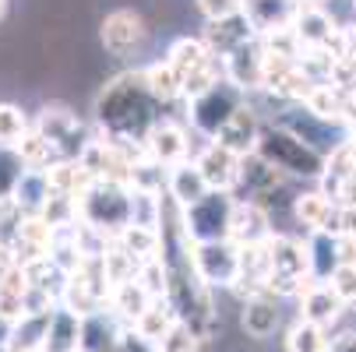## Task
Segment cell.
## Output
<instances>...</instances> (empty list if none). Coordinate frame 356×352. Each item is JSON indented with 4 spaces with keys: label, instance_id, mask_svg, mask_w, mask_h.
Wrapping results in <instances>:
<instances>
[{
    "label": "cell",
    "instance_id": "cell-1",
    "mask_svg": "<svg viewBox=\"0 0 356 352\" xmlns=\"http://www.w3.org/2000/svg\"><path fill=\"white\" fill-rule=\"evenodd\" d=\"M163 103L152 95L145 71H124L117 78H110L95 95L92 106V124L103 134H120V137H138L145 141V134L156 127V120H163Z\"/></svg>",
    "mask_w": 356,
    "mask_h": 352
},
{
    "label": "cell",
    "instance_id": "cell-2",
    "mask_svg": "<svg viewBox=\"0 0 356 352\" xmlns=\"http://www.w3.org/2000/svg\"><path fill=\"white\" fill-rule=\"evenodd\" d=\"M258 156L275 166L286 180H321L325 173V156L318 148H311L300 134H293L289 127H282L279 120H268L265 131H261V141H258Z\"/></svg>",
    "mask_w": 356,
    "mask_h": 352
},
{
    "label": "cell",
    "instance_id": "cell-3",
    "mask_svg": "<svg viewBox=\"0 0 356 352\" xmlns=\"http://www.w3.org/2000/svg\"><path fill=\"white\" fill-rule=\"evenodd\" d=\"M78 219L113 240L134 219V187L117 180H95L78 197Z\"/></svg>",
    "mask_w": 356,
    "mask_h": 352
},
{
    "label": "cell",
    "instance_id": "cell-4",
    "mask_svg": "<svg viewBox=\"0 0 356 352\" xmlns=\"http://www.w3.org/2000/svg\"><path fill=\"white\" fill-rule=\"evenodd\" d=\"M166 60L177 71L180 85H184V103L201 92L216 88L219 81H226V64L222 57H216L209 42L201 35H180L173 39V46L166 49Z\"/></svg>",
    "mask_w": 356,
    "mask_h": 352
},
{
    "label": "cell",
    "instance_id": "cell-5",
    "mask_svg": "<svg viewBox=\"0 0 356 352\" xmlns=\"http://www.w3.org/2000/svg\"><path fill=\"white\" fill-rule=\"evenodd\" d=\"M32 127L57 148L60 159H81V152L88 148V141H92L95 131H99V127H88L74 110H67V106H60V103H46V106L35 113Z\"/></svg>",
    "mask_w": 356,
    "mask_h": 352
},
{
    "label": "cell",
    "instance_id": "cell-6",
    "mask_svg": "<svg viewBox=\"0 0 356 352\" xmlns=\"http://www.w3.org/2000/svg\"><path fill=\"white\" fill-rule=\"evenodd\" d=\"M243 103H247V95H243L236 85L219 81L216 88L187 99V127H191L194 134H201V137L216 141V134L226 127V120H229Z\"/></svg>",
    "mask_w": 356,
    "mask_h": 352
},
{
    "label": "cell",
    "instance_id": "cell-7",
    "mask_svg": "<svg viewBox=\"0 0 356 352\" xmlns=\"http://www.w3.org/2000/svg\"><path fill=\"white\" fill-rule=\"evenodd\" d=\"M236 194L229 190H209L201 201L184 208V229L191 243H212V240H229V219H233Z\"/></svg>",
    "mask_w": 356,
    "mask_h": 352
},
{
    "label": "cell",
    "instance_id": "cell-8",
    "mask_svg": "<svg viewBox=\"0 0 356 352\" xmlns=\"http://www.w3.org/2000/svg\"><path fill=\"white\" fill-rule=\"evenodd\" d=\"M194 268L209 289H233L240 275V246L233 240H212V243H194L191 250Z\"/></svg>",
    "mask_w": 356,
    "mask_h": 352
},
{
    "label": "cell",
    "instance_id": "cell-9",
    "mask_svg": "<svg viewBox=\"0 0 356 352\" xmlns=\"http://www.w3.org/2000/svg\"><path fill=\"white\" fill-rule=\"evenodd\" d=\"M191 137H194L191 127L177 124L173 117H163V120H156V127L145 134V152H148V159H156L159 166L173 169V166L194 159Z\"/></svg>",
    "mask_w": 356,
    "mask_h": 352
},
{
    "label": "cell",
    "instance_id": "cell-10",
    "mask_svg": "<svg viewBox=\"0 0 356 352\" xmlns=\"http://www.w3.org/2000/svg\"><path fill=\"white\" fill-rule=\"evenodd\" d=\"M99 39H103L106 53H113V57H127V53H134V49L145 46V39H148V25H145V18H141L138 11H131V8H117V11H110V15L103 18V25H99Z\"/></svg>",
    "mask_w": 356,
    "mask_h": 352
},
{
    "label": "cell",
    "instance_id": "cell-11",
    "mask_svg": "<svg viewBox=\"0 0 356 352\" xmlns=\"http://www.w3.org/2000/svg\"><path fill=\"white\" fill-rule=\"evenodd\" d=\"M286 187V176L268 166L258 152L254 156H243L240 162V183H236V201H258V205H268V197H275L279 190Z\"/></svg>",
    "mask_w": 356,
    "mask_h": 352
},
{
    "label": "cell",
    "instance_id": "cell-12",
    "mask_svg": "<svg viewBox=\"0 0 356 352\" xmlns=\"http://www.w3.org/2000/svg\"><path fill=\"white\" fill-rule=\"evenodd\" d=\"M226 81L236 85L243 95H254L265 88V46H261V35L250 39L247 46H240L236 53H229L226 60Z\"/></svg>",
    "mask_w": 356,
    "mask_h": 352
},
{
    "label": "cell",
    "instance_id": "cell-13",
    "mask_svg": "<svg viewBox=\"0 0 356 352\" xmlns=\"http://www.w3.org/2000/svg\"><path fill=\"white\" fill-rule=\"evenodd\" d=\"M201 39L209 42V49H212L216 57L226 60L229 53H236L240 46H247L250 39H258V32H254V25H250V18H247L243 11H236V15L205 22V28H201Z\"/></svg>",
    "mask_w": 356,
    "mask_h": 352
},
{
    "label": "cell",
    "instance_id": "cell-14",
    "mask_svg": "<svg viewBox=\"0 0 356 352\" xmlns=\"http://www.w3.org/2000/svg\"><path fill=\"white\" fill-rule=\"evenodd\" d=\"M261 131H265V120L258 117V110H254L250 103H243L229 120H226V127L216 134V141L222 144V148H229L233 156H254L258 152V141H261Z\"/></svg>",
    "mask_w": 356,
    "mask_h": 352
},
{
    "label": "cell",
    "instance_id": "cell-15",
    "mask_svg": "<svg viewBox=\"0 0 356 352\" xmlns=\"http://www.w3.org/2000/svg\"><path fill=\"white\" fill-rule=\"evenodd\" d=\"M296 317H303V321H314V324H321V328H332V324H339L342 321V314H346V303H342V296L332 289V282H307V289L300 292V299H296Z\"/></svg>",
    "mask_w": 356,
    "mask_h": 352
},
{
    "label": "cell",
    "instance_id": "cell-16",
    "mask_svg": "<svg viewBox=\"0 0 356 352\" xmlns=\"http://www.w3.org/2000/svg\"><path fill=\"white\" fill-rule=\"evenodd\" d=\"M194 162H197V169H201V176L209 180V187L212 190H236V183H240V156H233L229 148H222L219 141H205L201 144V152L194 156Z\"/></svg>",
    "mask_w": 356,
    "mask_h": 352
},
{
    "label": "cell",
    "instance_id": "cell-17",
    "mask_svg": "<svg viewBox=\"0 0 356 352\" xmlns=\"http://www.w3.org/2000/svg\"><path fill=\"white\" fill-rule=\"evenodd\" d=\"M275 233L272 226V212L258 201H236L233 205V219H229V240L236 246H258Z\"/></svg>",
    "mask_w": 356,
    "mask_h": 352
},
{
    "label": "cell",
    "instance_id": "cell-18",
    "mask_svg": "<svg viewBox=\"0 0 356 352\" xmlns=\"http://www.w3.org/2000/svg\"><path fill=\"white\" fill-rule=\"evenodd\" d=\"M240 328L247 338L254 342H268L279 328H282V310H279V299L268 292H258L240 303Z\"/></svg>",
    "mask_w": 356,
    "mask_h": 352
},
{
    "label": "cell",
    "instance_id": "cell-19",
    "mask_svg": "<svg viewBox=\"0 0 356 352\" xmlns=\"http://www.w3.org/2000/svg\"><path fill=\"white\" fill-rule=\"evenodd\" d=\"M289 212H293V219L307 229V233H321V229L332 233L339 205H335V201H332L321 187H314V190H300V194L293 197Z\"/></svg>",
    "mask_w": 356,
    "mask_h": 352
},
{
    "label": "cell",
    "instance_id": "cell-20",
    "mask_svg": "<svg viewBox=\"0 0 356 352\" xmlns=\"http://www.w3.org/2000/svg\"><path fill=\"white\" fill-rule=\"evenodd\" d=\"M296 8H300V0H243V15L250 18L258 35L289 28L296 18Z\"/></svg>",
    "mask_w": 356,
    "mask_h": 352
},
{
    "label": "cell",
    "instance_id": "cell-21",
    "mask_svg": "<svg viewBox=\"0 0 356 352\" xmlns=\"http://www.w3.org/2000/svg\"><path fill=\"white\" fill-rule=\"evenodd\" d=\"M81 335H85V317L60 303L49 314V331H46L42 352H81Z\"/></svg>",
    "mask_w": 356,
    "mask_h": 352
},
{
    "label": "cell",
    "instance_id": "cell-22",
    "mask_svg": "<svg viewBox=\"0 0 356 352\" xmlns=\"http://www.w3.org/2000/svg\"><path fill=\"white\" fill-rule=\"evenodd\" d=\"M293 28L303 42V49H311V46H328L335 39V22L332 15L321 8V4H300L296 8V18H293Z\"/></svg>",
    "mask_w": 356,
    "mask_h": 352
},
{
    "label": "cell",
    "instance_id": "cell-23",
    "mask_svg": "<svg viewBox=\"0 0 356 352\" xmlns=\"http://www.w3.org/2000/svg\"><path fill=\"white\" fill-rule=\"evenodd\" d=\"M212 187H209V180L201 176V169H197V162L194 159H187V162H180V166H173L170 173H166V194L177 201V205H194V201H201Z\"/></svg>",
    "mask_w": 356,
    "mask_h": 352
},
{
    "label": "cell",
    "instance_id": "cell-24",
    "mask_svg": "<svg viewBox=\"0 0 356 352\" xmlns=\"http://www.w3.org/2000/svg\"><path fill=\"white\" fill-rule=\"evenodd\" d=\"M127 324L106 307V310H99V314H88L85 317V335H81V352H110L120 338Z\"/></svg>",
    "mask_w": 356,
    "mask_h": 352
},
{
    "label": "cell",
    "instance_id": "cell-25",
    "mask_svg": "<svg viewBox=\"0 0 356 352\" xmlns=\"http://www.w3.org/2000/svg\"><path fill=\"white\" fill-rule=\"evenodd\" d=\"M156 303V296H152L138 278H131V282H120V285H113V292H110V310L124 321V324H138V317Z\"/></svg>",
    "mask_w": 356,
    "mask_h": 352
},
{
    "label": "cell",
    "instance_id": "cell-26",
    "mask_svg": "<svg viewBox=\"0 0 356 352\" xmlns=\"http://www.w3.org/2000/svg\"><path fill=\"white\" fill-rule=\"evenodd\" d=\"M113 240L127 250V254H131L138 265L163 258V229H148V226H134V222H131V226L120 229Z\"/></svg>",
    "mask_w": 356,
    "mask_h": 352
},
{
    "label": "cell",
    "instance_id": "cell-27",
    "mask_svg": "<svg viewBox=\"0 0 356 352\" xmlns=\"http://www.w3.org/2000/svg\"><path fill=\"white\" fill-rule=\"evenodd\" d=\"M49 314H25L22 321H15L11 338H8V352H42L46 349V331H49Z\"/></svg>",
    "mask_w": 356,
    "mask_h": 352
},
{
    "label": "cell",
    "instance_id": "cell-28",
    "mask_svg": "<svg viewBox=\"0 0 356 352\" xmlns=\"http://www.w3.org/2000/svg\"><path fill=\"white\" fill-rule=\"evenodd\" d=\"M307 250H311V278H314V282H332V275L339 271L335 233H328V229L307 233Z\"/></svg>",
    "mask_w": 356,
    "mask_h": 352
},
{
    "label": "cell",
    "instance_id": "cell-29",
    "mask_svg": "<svg viewBox=\"0 0 356 352\" xmlns=\"http://www.w3.org/2000/svg\"><path fill=\"white\" fill-rule=\"evenodd\" d=\"M18 205L32 215V212H42L46 201L54 197V187H49V173L46 169H25L15 183V194H11Z\"/></svg>",
    "mask_w": 356,
    "mask_h": 352
},
{
    "label": "cell",
    "instance_id": "cell-30",
    "mask_svg": "<svg viewBox=\"0 0 356 352\" xmlns=\"http://www.w3.org/2000/svg\"><path fill=\"white\" fill-rule=\"evenodd\" d=\"M141 71H145V81H148L152 95H156L163 106L184 103V85H180V78H177V71L170 67V60H166V57H163V60H156V64H145Z\"/></svg>",
    "mask_w": 356,
    "mask_h": 352
},
{
    "label": "cell",
    "instance_id": "cell-31",
    "mask_svg": "<svg viewBox=\"0 0 356 352\" xmlns=\"http://www.w3.org/2000/svg\"><path fill=\"white\" fill-rule=\"evenodd\" d=\"M328 345H332L328 328H321L314 321L296 317L286 331V352H328Z\"/></svg>",
    "mask_w": 356,
    "mask_h": 352
},
{
    "label": "cell",
    "instance_id": "cell-32",
    "mask_svg": "<svg viewBox=\"0 0 356 352\" xmlns=\"http://www.w3.org/2000/svg\"><path fill=\"white\" fill-rule=\"evenodd\" d=\"M18 156H22V162H25V169H49V166H57V162H64L60 159V152L54 144H49L35 127L22 137V144H18Z\"/></svg>",
    "mask_w": 356,
    "mask_h": 352
},
{
    "label": "cell",
    "instance_id": "cell-33",
    "mask_svg": "<svg viewBox=\"0 0 356 352\" xmlns=\"http://www.w3.org/2000/svg\"><path fill=\"white\" fill-rule=\"evenodd\" d=\"M177 324V310H173V303H170V299H156V303H152L141 317H138V331L152 342V345H159L163 342V335L170 331Z\"/></svg>",
    "mask_w": 356,
    "mask_h": 352
},
{
    "label": "cell",
    "instance_id": "cell-34",
    "mask_svg": "<svg viewBox=\"0 0 356 352\" xmlns=\"http://www.w3.org/2000/svg\"><path fill=\"white\" fill-rule=\"evenodd\" d=\"M29 131H32V120H29V113L22 106L0 103V144H4V148H18Z\"/></svg>",
    "mask_w": 356,
    "mask_h": 352
},
{
    "label": "cell",
    "instance_id": "cell-35",
    "mask_svg": "<svg viewBox=\"0 0 356 352\" xmlns=\"http://www.w3.org/2000/svg\"><path fill=\"white\" fill-rule=\"evenodd\" d=\"M201 345H205V342L197 338V331H194L187 321L177 317V324L163 335V342H159L156 349H159V352H201Z\"/></svg>",
    "mask_w": 356,
    "mask_h": 352
},
{
    "label": "cell",
    "instance_id": "cell-36",
    "mask_svg": "<svg viewBox=\"0 0 356 352\" xmlns=\"http://www.w3.org/2000/svg\"><path fill=\"white\" fill-rule=\"evenodd\" d=\"M25 208L18 205L15 197H0V243H15L18 233H22V222H25Z\"/></svg>",
    "mask_w": 356,
    "mask_h": 352
},
{
    "label": "cell",
    "instance_id": "cell-37",
    "mask_svg": "<svg viewBox=\"0 0 356 352\" xmlns=\"http://www.w3.org/2000/svg\"><path fill=\"white\" fill-rule=\"evenodd\" d=\"M25 173V162L18 156V148H4L0 144V197H11L18 176Z\"/></svg>",
    "mask_w": 356,
    "mask_h": 352
},
{
    "label": "cell",
    "instance_id": "cell-38",
    "mask_svg": "<svg viewBox=\"0 0 356 352\" xmlns=\"http://www.w3.org/2000/svg\"><path fill=\"white\" fill-rule=\"evenodd\" d=\"M332 289L342 296L346 307H356V265H339V271L332 275Z\"/></svg>",
    "mask_w": 356,
    "mask_h": 352
},
{
    "label": "cell",
    "instance_id": "cell-39",
    "mask_svg": "<svg viewBox=\"0 0 356 352\" xmlns=\"http://www.w3.org/2000/svg\"><path fill=\"white\" fill-rule=\"evenodd\" d=\"M110 352H156V345H152L134 324H127L124 331H120V338H117V345L110 349Z\"/></svg>",
    "mask_w": 356,
    "mask_h": 352
},
{
    "label": "cell",
    "instance_id": "cell-40",
    "mask_svg": "<svg viewBox=\"0 0 356 352\" xmlns=\"http://www.w3.org/2000/svg\"><path fill=\"white\" fill-rule=\"evenodd\" d=\"M194 4H197V11H201V18H205V22L243 11V0H194Z\"/></svg>",
    "mask_w": 356,
    "mask_h": 352
},
{
    "label": "cell",
    "instance_id": "cell-41",
    "mask_svg": "<svg viewBox=\"0 0 356 352\" xmlns=\"http://www.w3.org/2000/svg\"><path fill=\"white\" fill-rule=\"evenodd\" d=\"M332 233H346V236H356V205H339Z\"/></svg>",
    "mask_w": 356,
    "mask_h": 352
},
{
    "label": "cell",
    "instance_id": "cell-42",
    "mask_svg": "<svg viewBox=\"0 0 356 352\" xmlns=\"http://www.w3.org/2000/svg\"><path fill=\"white\" fill-rule=\"evenodd\" d=\"M335 246H339V265H356V236L335 233Z\"/></svg>",
    "mask_w": 356,
    "mask_h": 352
},
{
    "label": "cell",
    "instance_id": "cell-43",
    "mask_svg": "<svg viewBox=\"0 0 356 352\" xmlns=\"http://www.w3.org/2000/svg\"><path fill=\"white\" fill-rule=\"evenodd\" d=\"M328 352H356V328H346V331L332 335Z\"/></svg>",
    "mask_w": 356,
    "mask_h": 352
},
{
    "label": "cell",
    "instance_id": "cell-44",
    "mask_svg": "<svg viewBox=\"0 0 356 352\" xmlns=\"http://www.w3.org/2000/svg\"><path fill=\"white\" fill-rule=\"evenodd\" d=\"M11 265H18V261H15V254H11V246H8V243H0V271L11 268Z\"/></svg>",
    "mask_w": 356,
    "mask_h": 352
},
{
    "label": "cell",
    "instance_id": "cell-45",
    "mask_svg": "<svg viewBox=\"0 0 356 352\" xmlns=\"http://www.w3.org/2000/svg\"><path fill=\"white\" fill-rule=\"evenodd\" d=\"M300 4H321L325 8V0H300Z\"/></svg>",
    "mask_w": 356,
    "mask_h": 352
},
{
    "label": "cell",
    "instance_id": "cell-46",
    "mask_svg": "<svg viewBox=\"0 0 356 352\" xmlns=\"http://www.w3.org/2000/svg\"><path fill=\"white\" fill-rule=\"evenodd\" d=\"M4 11H8V0H0V18H4Z\"/></svg>",
    "mask_w": 356,
    "mask_h": 352
},
{
    "label": "cell",
    "instance_id": "cell-47",
    "mask_svg": "<svg viewBox=\"0 0 356 352\" xmlns=\"http://www.w3.org/2000/svg\"><path fill=\"white\" fill-rule=\"evenodd\" d=\"M353 11H356V0H353Z\"/></svg>",
    "mask_w": 356,
    "mask_h": 352
},
{
    "label": "cell",
    "instance_id": "cell-48",
    "mask_svg": "<svg viewBox=\"0 0 356 352\" xmlns=\"http://www.w3.org/2000/svg\"><path fill=\"white\" fill-rule=\"evenodd\" d=\"M0 352H8V349H0Z\"/></svg>",
    "mask_w": 356,
    "mask_h": 352
},
{
    "label": "cell",
    "instance_id": "cell-49",
    "mask_svg": "<svg viewBox=\"0 0 356 352\" xmlns=\"http://www.w3.org/2000/svg\"><path fill=\"white\" fill-rule=\"evenodd\" d=\"M156 352H159V349H156Z\"/></svg>",
    "mask_w": 356,
    "mask_h": 352
}]
</instances>
